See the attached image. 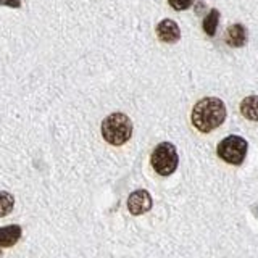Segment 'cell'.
I'll return each instance as SVG.
<instances>
[{
	"instance_id": "obj_1",
	"label": "cell",
	"mask_w": 258,
	"mask_h": 258,
	"mask_svg": "<svg viewBox=\"0 0 258 258\" xmlns=\"http://www.w3.org/2000/svg\"><path fill=\"white\" fill-rule=\"evenodd\" d=\"M226 119V105L218 97H205L196 103L190 121L200 133H212L220 127Z\"/></svg>"
},
{
	"instance_id": "obj_2",
	"label": "cell",
	"mask_w": 258,
	"mask_h": 258,
	"mask_svg": "<svg viewBox=\"0 0 258 258\" xmlns=\"http://www.w3.org/2000/svg\"><path fill=\"white\" fill-rule=\"evenodd\" d=\"M103 139L111 145H123L133 136V123L124 113H111L102 123Z\"/></svg>"
},
{
	"instance_id": "obj_3",
	"label": "cell",
	"mask_w": 258,
	"mask_h": 258,
	"mask_svg": "<svg viewBox=\"0 0 258 258\" xmlns=\"http://www.w3.org/2000/svg\"><path fill=\"white\" fill-rule=\"evenodd\" d=\"M152 168L160 176H169L176 171L177 165H179V157H177V150L171 142H161L153 149L150 155Z\"/></svg>"
},
{
	"instance_id": "obj_4",
	"label": "cell",
	"mask_w": 258,
	"mask_h": 258,
	"mask_svg": "<svg viewBox=\"0 0 258 258\" xmlns=\"http://www.w3.org/2000/svg\"><path fill=\"white\" fill-rule=\"evenodd\" d=\"M248 150V144L244 137L240 136H228L218 144L216 153L223 161L234 166H239L244 163L245 155Z\"/></svg>"
},
{
	"instance_id": "obj_5",
	"label": "cell",
	"mask_w": 258,
	"mask_h": 258,
	"mask_svg": "<svg viewBox=\"0 0 258 258\" xmlns=\"http://www.w3.org/2000/svg\"><path fill=\"white\" fill-rule=\"evenodd\" d=\"M152 196L144 189L134 190L127 199V210L131 212V215L137 216V215H144L147 213L152 208Z\"/></svg>"
},
{
	"instance_id": "obj_6",
	"label": "cell",
	"mask_w": 258,
	"mask_h": 258,
	"mask_svg": "<svg viewBox=\"0 0 258 258\" xmlns=\"http://www.w3.org/2000/svg\"><path fill=\"white\" fill-rule=\"evenodd\" d=\"M157 36L161 42L166 44H174L181 37V29L173 20H163L158 23L157 26Z\"/></svg>"
},
{
	"instance_id": "obj_7",
	"label": "cell",
	"mask_w": 258,
	"mask_h": 258,
	"mask_svg": "<svg viewBox=\"0 0 258 258\" xmlns=\"http://www.w3.org/2000/svg\"><path fill=\"white\" fill-rule=\"evenodd\" d=\"M226 42L231 47H242L247 42V29L242 24H231L226 31Z\"/></svg>"
},
{
	"instance_id": "obj_8",
	"label": "cell",
	"mask_w": 258,
	"mask_h": 258,
	"mask_svg": "<svg viewBox=\"0 0 258 258\" xmlns=\"http://www.w3.org/2000/svg\"><path fill=\"white\" fill-rule=\"evenodd\" d=\"M21 237V228L18 224H10L0 228V247H13Z\"/></svg>"
},
{
	"instance_id": "obj_9",
	"label": "cell",
	"mask_w": 258,
	"mask_h": 258,
	"mask_svg": "<svg viewBox=\"0 0 258 258\" xmlns=\"http://www.w3.org/2000/svg\"><path fill=\"white\" fill-rule=\"evenodd\" d=\"M242 116L250 121H258V95H248L240 102Z\"/></svg>"
},
{
	"instance_id": "obj_10",
	"label": "cell",
	"mask_w": 258,
	"mask_h": 258,
	"mask_svg": "<svg viewBox=\"0 0 258 258\" xmlns=\"http://www.w3.org/2000/svg\"><path fill=\"white\" fill-rule=\"evenodd\" d=\"M218 24H220V12H218L216 8H212V10L208 12V15L205 16L204 23H202V26H204L205 34L210 36V37H213V36L216 34Z\"/></svg>"
},
{
	"instance_id": "obj_11",
	"label": "cell",
	"mask_w": 258,
	"mask_h": 258,
	"mask_svg": "<svg viewBox=\"0 0 258 258\" xmlns=\"http://www.w3.org/2000/svg\"><path fill=\"white\" fill-rule=\"evenodd\" d=\"M15 205V199L10 192L0 190V216H7L12 213Z\"/></svg>"
},
{
	"instance_id": "obj_12",
	"label": "cell",
	"mask_w": 258,
	"mask_h": 258,
	"mask_svg": "<svg viewBox=\"0 0 258 258\" xmlns=\"http://www.w3.org/2000/svg\"><path fill=\"white\" fill-rule=\"evenodd\" d=\"M194 2H196V0H168V4L171 5V8H174L177 12L187 10V8L194 5Z\"/></svg>"
},
{
	"instance_id": "obj_13",
	"label": "cell",
	"mask_w": 258,
	"mask_h": 258,
	"mask_svg": "<svg viewBox=\"0 0 258 258\" xmlns=\"http://www.w3.org/2000/svg\"><path fill=\"white\" fill-rule=\"evenodd\" d=\"M0 5L10 7V8H20L21 7V0H0Z\"/></svg>"
},
{
	"instance_id": "obj_14",
	"label": "cell",
	"mask_w": 258,
	"mask_h": 258,
	"mask_svg": "<svg viewBox=\"0 0 258 258\" xmlns=\"http://www.w3.org/2000/svg\"><path fill=\"white\" fill-rule=\"evenodd\" d=\"M0 256H2V247H0Z\"/></svg>"
}]
</instances>
